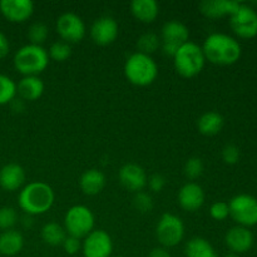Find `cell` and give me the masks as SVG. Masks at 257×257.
I'll return each instance as SVG.
<instances>
[{
  "label": "cell",
  "instance_id": "1",
  "mask_svg": "<svg viewBox=\"0 0 257 257\" xmlns=\"http://www.w3.org/2000/svg\"><path fill=\"white\" fill-rule=\"evenodd\" d=\"M206 60L216 65H232L241 58V44L225 33H212L202 45Z\"/></svg>",
  "mask_w": 257,
  "mask_h": 257
},
{
  "label": "cell",
  "instance_id": "2",
  "mask_svg": "<svg viewBox=\"0 0 257 257\" xmlns=\"http://www.w3.org/2000/svg\"><path fill=\"white\" fill-rule=\"evenodd\" d=\"M53 188L42 181H33L20 190L18 203L25 215L39 216L47 213L54 205Z\"/></svg>",
  "mask_w": 257,
  "mask_h": 257
},
{
  "label": "cell",
  "instance_id": "3",
  "mask_svg": "<svg viewBox=\"0 0 257 257\" xmlns=\"http://www.w3.org/2000/svg\"><path fill=\"white\" fill-rule=\"evenodd\" d=\"M124 75L127 80L137 87H147L156 80L158 65L151 55L136 52L124 63Z\"/></svg>",
  "mask_w": 257,
  "mask_h": 257
},
{
  "label": "cell",
  "instance_id": "4",
  "mask_svg": "<svg viewBox=\"0 0 257 257\" xmlns=\"http://www.w3.org/2000/svg\"><path fill=\"white\" fill-rule=\"evenodd\" d=\"M49 55L48 50L42 45L27 44L17 50L14 55V67L20 74L24 77L28 75H39L44 72L49 65Z\"/></svg>",
  "mask_w": 257,
  "mask_h": 257
},
{
  "label": "cell",
  "instance_id": "5",
  "mask_svg": "<svg viewBox=\"0 0 257 257\" xmlns=\"http://www.w3.org/2000/svg\"><path fill=\"white\" fill-rule=\"evenodd\" d=\"M206 58L202 47L190 42L182 45L173 55V65L182 78H193L200 74L205 68Z\"/></svg>",
  "mask_w": 257,
  "mask_h": 257
},
{
  "label": "cell",
  "instance_id": "6",
  "mask_svg": "<svg viewBox=\"0 0 257 257\" xmlns=\"http://www.w3.org/2000/svg\"><path fill=\"white\" fill-rule=\"evenodd\" d=\"M95 218L92 210L84 205H74L65 212L64 228L69 236L83 240L94 230Z\"/></svg>",
  "mask_w": 257,
  "mask_h": 257
},
{
  "label": "cell",
  "instance_id": "7",
  "mask_svg": "<svg viewBox=\"0 0 257 257\" xmlns=\"http://www.w3.org/2000/svg\"><path fill=\"white\" fill-rule=\"evenodd\" d=\"M156 236L165 248L175 247L185 237V223L173 213H163L156 226Z\"/></svg>",
  "mask_w": 257,
  "mask_h": 257
},
{
  "label": "cell",
  "instance_id": "8",
  "mask_svg": "<svg viewBox=\"0 0 257 257\" xmlns=\"http://www.w3.org/2000/svg\"><path fill=\"white\" fill-rule=\"evenodd\" d=\"M230 216L238 226L251 227L257 225V198L251 195H237L228 203Z\"/></svg>",
  "mask_w": 257,
  "mask_h": 257
},
{
  "label": "cell",
  "instance_id": "9",
  "mask_svg": "<svg viewBox=\"0 0 257 257\" xmlns=\"http://www.w3.org/2000/svg\"><path fill=\"white\" fill-rule=\"evenodd\" d=\"M188 38L190 30L182 22L170 20L163 24L161 30V48L166 55L173 58L176 52L188 42Z\"/></svg>",
  "mask_w": 257,
  "mask_h": 257
},
{
  "label": "cell",
  "instance_id": "10",
  "mask_svg": "<svg viewBox=\"0 0 257 257\" xmlns=\"http://www.w3.org/2000/svg\"><path fill=\"white\" fill-rule=\"evenodd\" d=\"M55 30L63 42L68 44H74V43L82 42L85 37V24L82 18L75 13H63L57 19Z\"/></svg>",
  "mask_w": 257,
  "mask_h": 257
},
{
  "label": "cell",
  "instance_id": "11",
  "mask_svg": "<svg viewBox=\"0 0 257 257\" xmlns=\"http://www.w3.org/2000/svg\"><path fill=\"white\" fill-rule=\"evenodd\" d=\"M230 27L237 37L251 39L257 35V12L253 8L241 4L230 17Z\"/></svg>",
  "mask_w": 257,
  "mask_h": 257
},
{
  "label": "cell",
  "instance_id": "12",
  "mask_svg": "<svg viewBox=\"0 0 257 257\" xmlns=\"http://www.w3.org/2000/svg\"><path fill=\"white\" fill-rule=\"evenodd\" d=\"M84 257H112L113 241L104 230H93L82 240Z\"/></svg>",
  "mask_w": 257,
  "mask_h": 257
},
{
  "label": "cell",
  "instance_id": "13",
  "mask_svg": "<svg viewBox=\"0 0 257 257\" xmlns=\"http://www.w3.org/2000/svg\"><path fill=\"white\" fill-rule=\"evenodd\" d=\"M119 34V27L114 18L100 17L93 22L90 27V38L98 45H109L115 42Z\"/></svg>",
  "mask_w": 257,
  "mask_h": 257
},
{
  "label": "cell",
  "instance_id": "14",
  "mask_svg": "<svg viewBox=\"0 0 257 257\" xmlns=\"http://www.w3.org/2000/svg\"><path fill=\"white\" fill-rule=\"evenodd\" d=\"M119 183L131 192H141L147 186L148 177L145 168L137 163H125L118 171Z\"/></svg>",
  "mask_w": 257,
  "mask_h": 257
},
{
  "label": "cell",
  "instance_id": "15",
  "mask_svg": "<svg viewBox=\"0 0 257 257\" xmlns=\"http://www.w3.org/2000/svg\"><path fill=\"white\" fill-rule=\"evenodd\" d=\"M0 13L10 23H24L30 19L34 13V3L32 0H2Z\"/></svg>",
  "mask_w": 257,
  "mask_h": 257
},
{
  "label": "cell",
  "instance_id": "16",
  "mask_svg": "<svg viewBox=\"0 0 257 257\" xmlns=\"http://www.w3.org/2000/svg\"><path fill=\"white\" fill-rule=\"evenodd\" d=\"M205 191L202 186L196 182H187L180 188L177 195V202L182 210L187 212H196L205 203Z\"/></svg>",
  "mask_w": 257,
  "mask_h": 257
},
{
  "label": "cell",
  "instance_id": "17",
  "mask_svg": "<svg viewBox=\"0 0 257 257\" xmlns=\"http://www.w3.org/2000/svg\"><path fill=\"white\" fill-rule=\"evenodd\" d=\"M225 242L231 252L240 255L251 250L255 242V237L250 228L237 225L227 231L225 236Z\"/></svg>",
  "mask_w": 257,
  "mask_h": 257
},
{
  "label": "cell",
  "instance_id": "18",
  "mask_svg": "<svg viewBox=\"0 0 257 257\" xmlns=\"http://www.w3.org/2000/svg\"><path fill=\"white\" fill-rule=\"evenodd\" d=\"M27 175L18 163H8L0 168V187L7 192H14L24 187Z\"/></svg>",
  "mask_w": 257,
  "mask_h": 257
},
{
  "label": "cell",
  "instance_id": "19",
  "mask_svg": "<svg viewBox=\"0 0 257 257\" xmlns=\"http://www.w3.org/2000/svg\"><path fill=\"white\" fill-rule=\"evenodd\" d=\"M241 3L233 0H203L198 5L201 14L208 19H220L223 17H231Z\"/></svg>",
  "mask_w": 257,
  "mask_h": 257
},
{
  "label": "cell",
  "instance_id": "20",
  "mask_svg": "<svg viewBox=\"0 0 257 257\" xmlns=\"http://www.w3.org/2000/svg\"><path fill=\"white\" fill-rule=\"evenodd\" d=\"M17 93L24 102H34L44 93V82L39 75L23 77L17 84Z\"/></svg>",
  "mask_w": 257,
  "mask_h": 257
},
{
  "label": "cell",
  "instance_id": "21",
  "mask_svg": "<svg viewBox=\"0 0 257 257\" xmlns=\"http://www.w3.org/2000/svg\"><path fill=\"white\" fill-rule=\"evenodd\" d=\"M105 175L97 168H90L83 172L79 180V187L87 196H95L105 187Z\"/></svg>",
  "mask_w": 257,
  "mask_h": 257
},
{
  "label": "cell",
  "instance_id": "22",
  "mask_svg": "<svg viewBox=\"0 0 257 257\" xmlns=\"http://www.w3.org/2000/svg\"><path fill=\"white\" fill-rule=\"evenodd\" d=\"M131 13L138 22L151 24L160 15V5L156 0H133L131 3Z\"/></svg>",
  "mask_w": 257,
  "mask_h": 257
},
{
  "label": "cell",
  "instance_id": "23",
  "mask_svg": "<svg viewBox=\"0 0 257 257\" xmlns=\"http://www.w3.org/2000/svg\"><path fill=\"white\" fill-rule=\"evenodd\" d=\"M24 247V237L17 230H7L0 233V255L15 256Z\"/></svg>",
  "mask_w": 257,
  "mask_h": 257
},
{
  "label": "cell",
  "instance_id": "24",
  "mask_svg": "<svg viewBox=\"0 0 257 257\" xmlns=\"http://www.w3.org/2000/svg\"><path fill=\"white\" fill-rule=\"evenodd\" d=\"M223 124H225V119L222 115L217 112H206L198 118L197 120V128L198 132L203 136H216L222 131Z\"/></svg>",
  "mask_w": 257,
  "mask_h": 257
},
{
  "label": "cell",
  "instance_id": "25",
  "mask_svg": "<svg viewBox=\"0 0 257 257\" xmlns=\"http://www.w3.org/2000/svg\"><path fill=\"white\" fill-rule=\"evenodd\" d=\"M186 257H217L210 241L203 237H192L185 246Z\"/></svg>",
  "mask_w": 257,
  "mask_h": 257
},
{
  "label": "cell",
  "instance_id": "26",
  "mask_svg": "<svg viewBox=\"0 0 257 257\" xmlns=\"http://www.w3.org/2000/svg\"><path fill=\"white\" fill-rule=\"evenodd\" d=\"M42 235L43 241L49 246H62L64 242L65 237L68 236L67 231H65L64 226L59 225L57 222H48L42 227Z\"/></svg>",
  "mask_w": 257,
  "mask_h": 257
},
{
  "label": "cell",
  "instance_id": "27",
  "mask_svg": "<svg viewBox=\"0 0 257 257\" xmlns=\"http://www.w3.org/2000/svg\"><path fill=\"white\" fill-rule=\"evenodd\" d=\"M17 95V83L8 75L0 74V105L10 104Z\"/></svg>",
  "mask_w": 257,
  "mask_h": 257
},
{
  "label": "cell",
  "instance_id": "28",
  "mask_svg": "<svg viewBox=\"0 0 257 257\" xmlns=\"http://www.w3.org/2000/svg\"><path fill=\"white\" fill-rule=\"evenodd\" d=\"M137 48L140 53L151 55L156 50H158V48H161V38L153 32L145 33L138 38Z\"/></svg>",
  "mask_w": 257,
  "mask_h": 257
},
{
  "label": "cell",
  "instance_id": "29",
  "mask_svg": "<svg viewBox=\"0 0 257 257\" xmlns=\"http://www.w3.org/2000/svg\"><path fill=\"white\" fill-rule=\"evenodd\" d=\"M48 55H49V59L55 60V62H65L72 55V47L63 40H57L50 45Z\"/></svg>",
  "mask_w": 257,
  "mask_h": 257
},
{
  "label": "cell",
  "instance_id": "30",
  "mask_svg": "<svg viewBox=\"0 0 257 257\" xmlns=\"http://www.w3.org/2000/svg\"><path fill=\"white\" fill-rule=\"evenodd\" d=\"M49 35V29L47 25L42 22H35L28 29V39L30 40V44L42 45Z\"/></svg>",
  "mask_w": 257,
  "mask_h": 257
},
{
  "label": "cell",
  "instance_id": "31",
  "mask_svg": "<svg viewBox=\"0 0 257 257\" xmlns=\"http://www.w3.org/2000/svg\"><path fill=\"white\" fill-rule=\"evenodd\" d=\"M18 220H19V216H18L15 208L9 207V206L0 208V230H13V227L17 225Z\"/></svg>",
  "mask_w": 257,
  "mask_h": 257
},
{
  "label": "cell",
  "instance_id": "32",
  "mask_svg": "<svg viewBox=\"0 0 257 257\" xmlns=\"http://www.w3.org/2000/svg\"><path fill=\"white\" fill-rule=\"evenodd\" d=\"M185 176L188 180H197L198 177H201L203 173V162L201 158L198 157H191L186 161L185 167Z\"/></svg>",
  "mask_w": 257,
  "mask_h": 257
},
{
  "label": "cell",
  "instance_id": "33",
  "mask_svg": "<svg viewBox=\"0 0 257 257\" xmlns=\"http://www.w3.org/2000/svg\"><path fill=\"white\" fill-rule=\"evenodd\" d=\"M133 206H135V208L138 212L148 213L153 208V200L151 195L141 191V192L136 193L135 197H133Z\"/></svg>",
  "mask_w": 257,
  "mask_h": 257
},
{
  "label": "cell",
  "instance_id": "34",
  "mask_svg": "<svg viewBox=\"0 0 257 257\" xmlns=\"http://www.w3.org/2000/svg\"><path fill=\"white\" fill-rule=\"evenodd\" d=\"M210 215L213 220L216 221H223L230 216V207H228L227 202L223 201H217V202L212 203L210 207Z\"/></svg>",
  "mask_w": 257,
  "mask_h": 257
},
{
  "label": "cell",
  "instance_id": "35",
  "mask_svg": "<svg viewBox=\"0 0 257 257\" xmlns=\"http://www.w3.org/2000/svg\"><path fill=\"white\" fill-rule=\"evenodd\" d=\"M240 150L235 145H227L222 150V160L227 165H236L240 160Z\"/></svg>",
  "mask_w": 257,
  "mask_h": 257
},
{
  "label": "cell",
  "instance_id": "36",
  "mask_svg": "<svg viewBox=\"0 0 257 257\" xmlns=\"http://www.w3.org/2000/svg\"><path fill=\"white\" fill-rule=\"evenodd\" d=\"M62 246L68 255H75V253H78L79 251H82V240L74 237V236L68 235L67 237H65L64 242L62 243Z\"/></svg>",
  "mask_w": 257,
  "mask_h": 257
},
{
  "label": "cell",
  "instance_id": "37",
  "mask_svg": "<svg viewBox=\"0 0 257 257\" xmlns=\"http://www.w3.org/2000/svg\"><path fill=\"white\" fill-rule=\"evenodd\" d=\"M147 185L150 186L151 191H153V192H161L166 186V178L160 173H155L148 178Z\"/></svg>",
  "mask_w": 257,
  "mask_h": 257
},
{
  "label": "cell",
  "instance_id": "38",
  "mask_svg": "<svg viewBox=\"0 0 257 257\" xmlns=\"http://www.w3.org/2000/svg\"><path fill=\"white\" fill-rule=\"evenodd\" d=\"M10 52V43L9 39L7 38V35L4 33L0 32V60L4 59Z\"/></svg>",
  "mask_w": 257,
  "mask_h": 257
},
{
  "label": "cell",
  "instance_id": "39",
  "mask_svg": "<svg viewBox=\"0 0 257 257\" xmlns=\"http://www.w3.org/2000/svg\"><path fill=\"white\" fill-rule=\"evenodd\" d=\"M148 257H171V255H170V252L167 251V248L156 247L151 251Z\"/></svg>",
  "mask_w": 257,
  "mask_h": 257
},
{
  "label": "cell",
  "instance_id": "40",
  "mask_svg": "<svg viewBox=\"0 0 257 257\" xmlns=\"http://www.w3.org/2000/svg\"><path fill=\"white\" fill-rule=\"evenodd\" d=\"M10 104H12L13 110H15V112H23V110H24V108H25L24 100L20 99V98H19V99H17V98H15V99L13 100Z\"/></svg>",
  "mask_w": 257,
  "mask_h": 257
},
{
  "label": "cell",
  "instance_id": "41",
  "mask_svg": "<svg viewBox=\"0 0 257 257\" xmlns=\"http://www.w3.org/2000/svg\"><path fill=\"white\" fill-rule=\"evenodd\" d=\"M221 257H241L240 255H236V253H227V255H223V256H221Z\"/></svg>",
  "mask_w": 257,
  "mask_h": 257
},
{
  "label": "cell",
  "instance_id": "42",
  "mask_svg": "<svg viewBox=\"0 0 257 257\" xmlns=\"http://www.w3.org/2000/svg\"><path fill=\"white\" fill-rule=\"evenodd\" d=\"M112 257H124V256H112Z\"/></svg>",
  "mask_w": 257,
  "mask_h": 257
},
{
  "label": "cell",
  "instance_id": "43",
  "mask_svg": "<svg viewBox=\"0 0 257 257\" xmlns=\"http://www.w3.org/2000/svg\"><path fill=\"white\" fill-rule=\"evenodd\" d=\"M0 257H2V255H0Z\"/></svg>",
  "mask_w": 257,
  "mask_h": 257
}]
</instances>
